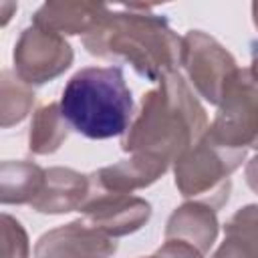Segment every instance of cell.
Segmentation results:
<instances>
[{
  "mask_svg": "<svg viewBox=\"0 0 258 258\" xmlns=\"http://www.w3.org/2000/svg\"><path fill=\"white\" fill-rule=\"evenodd\" d=\"M206 135L226 149L258 151V56L230 77Z\"/></svg>",
  "mask_w": 258,
  "mask_h": 258,
  "instance_id": "cell-5",
  "label": "cell"
},
{
  "mask_svg": "<svg viewBox=\"0 0 258 258\" xmlns=\"http://www.w3.org/2000/svg\"><path fill=\"white\" fill-rule=\"evenodd\" d=\"M143 258H157V256H155V254H151V256H143Z\"/></svg>",
  "mask_w": 258,
  "mask_h": 258,
  "instance_id": "cell-23",
  "label": "cell"
},
{
  "mask_svg": "<svg viewBox=\"0 0 258 258\" xmlns=\"http://www.w3.org/2000/svg\"><path fill=\"white\" fill-rule=\"evenodd\" d=\"M46 169L32 161H2L0 165V200L8 204H32L44 185Z\"/></svg>",
  "mask_w": 258,
  "mask_h": 258,
  "instance_id": "cell-14",
  "label": "cell"
},
{
  "mask_svg": "<svg viewBox=\"0 0 258 258\" xmlns=\"http://www.w3.org/2000/svg\"><path fill=\"white\" fill-rule=\"evenodd\" d=\"M169 163L151 157V155H141L133 153L129 159H123L119 163L101 167L91 173V181L95 189L103 191H115V194H131L141 187H149L155 183L165 171Z\"/></svg>",
  "mask_w": 258,
  "mask_h": 258,
  "instance_id": "cell-11",
  "label": "cell"
},
{
  "mask_svg": "<svg viewBox=\"0 0 258 258\" xmlns=\"http://www.w3.org/2000/svg\"><path fill=\"white\" fill-rule=\"evenodd\" d=\"M246 159L242 149H226L206 133L173 163L175 187L189 202H202L220 210L232 189L230 175Z\"/></svg>",
  "mask_w": 258,
  "mask_h": 258,
  "instance_id": "cell-4",
  "label": "cell"
},
{
  "mask_svg": "<svg viewBox=\"0 0 258 258\" xmlns=\"http://www.w3.org/2000/svg\"><path fill=\"white\" fill-rule=\"evenodd\" d=\"M157 258H204V254L189 242L183 240H165L157 252Z\"/></svg>",
  "mask_w": 258,
  "mask_h": 258,
  "instance_id": "cell-19",
  "label": "cell"
},
{
  "mask_svg": "<svg viewBox=\"0 0 258 258\" xmlns=\"http://www.w3.org/2000/svg\"><path fill=\"white\" fill-rule=\"evenodd\" d=\"M109 12L107 4L95 2H44L32 16V24L60 36L89 34Z\"/></svg>",
  "mask_w": 258,
  "mask_h": 258,
  "instance_id": "cell-12",
  "label": "cell"
},
{
  "mask_svg": "<svg viewBox=\"0 0 258 258\" xmlns=\"http://www.w3.org/2000/svg\"><path fill=\"white\" fill-rule=\"evenodd\" d=\"M83 220L109 238L137 232L151 218V204L129 194L95 189L79 210Z\"/></svg>",
  "mask_w": 258,
  "mask_h": 258,
  "instance_id": "cell-8",
  "label": "cell"
},
{
  "mask_svg": "<svg viewBox=\"0 0 258 258\" xmlns=\"http://www.w3.org/2000/svg\"><path fill=\"white\" fill-rule=\"evenodd\" d=\"M85 48L99 58L129 62L137 75L147 81H161L177 71L181 38L167 20L143 6L111 10L103 20L83 36Z\"/></svg>",
  "mask_w": 258,
  "mask_h": 258,
  "instance_id": "cell-2",
  "label": "cell"
},
{
  "mask_svg": "<svg viewBox=\"0 0 258 258\" xmlns=\"http://www.w3.org/2000/svg\"><path fill=\"white\" fill-rule=\"evenodd\" d=\"M216 210L202 202H185L173 210L165 224V240H183L206 254L218 238Z\"/></svg>",
  "mask_w": 258,
  "mask_h": 258,
  "instance_id": "cell-13",
  "label": "cell"
},
{
  "mask_svg": "<svg viewBox=\"0 0 258 258\" xmlns=\"http://www.w3.org/2000/svg\"><path fill=\"white\" fill-rule=\"evenodd\" d=\"M30 246L22 224L10 214H2V258H28Z\"/></svg>",
  "mask_w": 258,
  "mask_h": 258,
  "instance_id": "cell-17",
  "label": "cell"
},
{
  "mask_svg": "<svg viewBox=\"0 0 258 258\" xmlns=\"http://www.w3.org/2000/svg\"><path fill=\"white\" fill-rule=\"evenodd\" d=\"M115 250V238L105 236L81 218L42 234L34 246V258H109Z\"/></svg>",
  "mask_w": 258,
  "mask_h": 258,
  "instance_id": "cell-9",
  "label": "cell"
},
{
  "mask_svg": "<svg viewBox=\"0 0 258 258\" xmlns=\"http://www.w3.org/2000/svg\"><path fill=\"white\" fill-rule=\"evenodd\" d=\"M93 191L91 175L71 167H48L40 194L30 208L38 214H69L81 210Z\"/></svg>",
  "mask_w": 258,
  "mask_h": 258,
  "instance_id": "cell-10",
  "label": "cell"
},
{
  "mask_svg": "<svg viewBox=\"0 0 258 258\" xmlns=\"http://www.w3.org/2000/svg\"><path fill=\"white\" fill-rule=\"evenodd\" d=\"M157 83L143 95L137 117L121 137V149L175 163L206 133L208 115L179 71Z\"/></svg>",
  "mask_w": 258,
  "mask_h": 258,
  "instance_id": "cell-1",
  "label": "cell"
},
{
  "mask_svg": "<svg viewBox=\"0 0 258 258\" xmlns=\"http://www.w3.org/2000/svg\"><path fill=\"white\" fill-rule=\"evenodd\" d=\"M0 10H4V12H2V24H6L8 18H10V16H8V14H10L8 10H16V4H14V2H0Z\"/></svg>",
  "mask_w": 258,
  "mask_h": 258,
  "instance_id": "cell-21",
  "label": "cell"
},
{
  "mask_svg": "<svg viewBox=\"0 0 258 258\" xmlns=\"http://www.w3.org/2000/svg\"><path fill=\"white\" fill-rule=\"evenodd\" d=\"M179 64L198 95L212 105L220 103L226 83L238 71L236 58L214 36L202 30H187L181 36Z\"/></svg>",
  "mask_w": 258,
  "mask_h": 258,
  "instance_id": "cell-6",
  "label": "cell"
},
{
  "mask_svg": "<svg viewBox=\"0 0 258 258\" xmlns=\"http://www.w3.org/2000/svg\"><path fill=\"white\" fill-rule=\"evenodd\" d=\"M244 175H246V183H248V187H250L252 191L258 194V153L246 163V171H244Z\"/></svg>",
  "mask_w": 258,
  "mask_h": 258,
  "instance_id": "cell-20",
  "label": "cell"
},
{
  "mask_svg": "<svg viewBox=\"0 0 258 258\" xmlns=\"http://www.w3.org/2000/svg\"><path fill=\"white\" fill-rule=\"evenodd\" d=\"M224 232L226 238L212 258H258V238L230 228H224Z\"/></svg>",
  "mask_w": 258,
  "mask_h": 258,
  "instance_id": "cell-18",
  "label": "cell"
},
{
  "mask_svg": "<svg viewBox=\"0 0 258 258\" xmlns=\"http://www.w3.org/2000/svg\"><path fill=\"white\" fill-rule=\"evenodd\" d=\"M58 105L69 127L89 139L123 137L133 121V97L121 67L77 71Z\"/></svg>",
  "mask_w": 258,
  "mask_h": 258,
  "instance_id": "cell-3",
  "label": "cell"
},
{
  "mask_svg": "<svg viewBox=\"0 0 258 258\" xmlns=\"http://www.w3.org/2000/svg\"><path fill=\"white\" fill-rule=\"evenodd\" d=\"M252 20H254V26L258 28V2L252 4Z\"/></svg>",
  "mask_w": 258,
  "mask_h": 258,
  "instance_id": "cell-22",
  "label": "cell"
},
{
  "mask_svg": "<svg viewBox=\"0 0 258 258\" xmlns=\"http://www.w3.org/2000/svg\"><path fill=\"white\" fill-rule=\"evenodd\" d=\"M69 123L62 117L58 103H48L36 109L28 131V149L34 155L54 153L69 137Z\"/></svg>",
  "mask_w": 258,
  "mask_h": 258,
  "instance_id": "cell-15",
  "label": "cell"
},
{
  "mask_svg": "<svg viewBox=\"0 0 258 258\" xmlns=\"http://www.w3.org/2000/svg\"><path fill=\"white\" fill-rule=\"evenodd\" d=\"M73 48L64 36L30 24L14 44V73L30 87L44 85L60 77L73 64Z\"/></svg>",
  "mask_w": 258,
  "mask_h": 258,
  "instance_id": "cell-7",
  "label": "cell"
},
{
  "mask_svg": "<svg viewBox=\"0 0 258 258\" xmlns=\"http://www.w3.org/2000/svg\"><path fill=\"white\" fill-rule=\"evenodd\" d=\"M34 105V91L16 73L4 69L0 75V125L4 129L26 119Z\"/></svg>",
  "mask_w": 258,
  "mask_h": 258,
  "instance_id": "cell-16",
  "label": "cell"
}]
</instances>
